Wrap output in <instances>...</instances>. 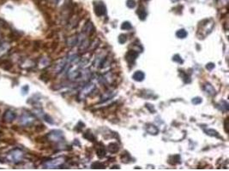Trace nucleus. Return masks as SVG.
I'll return each instance as SVG.
<instances>
[{
  "label": "nucleus",
  "mask_w": 229,
  "mask_h": 171,
  "mask_svg": "<svg viewBox=\"0 0 229 171\" xmlns=\"http://www.w3.org/2000/svg\"><path fill=\"white\" fill-rule=\"evenodd\" d=\"M23 158H24V152L21 149L18 148L11 150L6 155L7 160L14 164H17L21 163L23 160Z\"/></svg>",
  "instance_id": "obj_1"
},
{
  "label": "nucleus",
  "mask_w": 229,
  "mask_h": 171,
  "mask_svg": "<svg viewBox=\"0 0 229 171\" xmlns=\"http://www.w3.org/2000/svg\"><path fill=\"white\" fill-rule=\"evenodd\" d=\"M35 117L32 114L29 112H23L20 117L19 123L23 126H30L31 124L35 123Z\"/></svg>",
  "instance_id": "obj_2"
},
{
  "label": "nucleus",
  "mask_w": 229,
  "mask_h": 171,
  "mask_svg": "<svg viewBox=\"0 0 229 171\" xmlns=\"http://www.w3.org/2000/svg\"><path fill=\"white\" fill-rule=\"evenodd\" d=\"M94 88H95V86H94V84H93V83H88V84L85 85V87H84L81 90V92L79 93V95H78L79 99L81 100L85 99V98H87L88 96V95L94 90Z\"/></svg>",
  "instance_id": "obj_3"
},
{
  "label": "nucleus",
  "mask_w": 229,
  "mask_h": 171,
  "mask_svg": "<svg viewBox=\"0 0 229 171\" xmlns=\"http://www.w3.org/2000/svg\"><path fill=\"white\" fill-rule=\"evenodd\" d=\"M65 158H57L55 159H52L49 161L45 162L44 163V167L45 168H55L61 166L65 163Z\"/></svg>",
  "instance_id": "obj_4"
},
{
  "label": "nucleus",
  "mask_w": 229,
  "mask_h": 171,
  "mask_svg": "<svg viewBox=\"0 0 229 171\" xmlns=\"http://www.w3.org/2000/svg\"><path fill=\"white\" fill-rule=\"evenodd\" d=\"M94 13L97 16H106L107 14V7L102 2H97L94 5Z\"/></svg>",
  "instance_id": "obj_5"
},
{
  "label": "nucleus",
  "mask_w": 229,
  "mask_h": 171,
  "mask_svg": "<svg viewBox=\"0 0 229 171\" xmlns=\"http://www.w3.org/2000/svg\"><path fill=\"white\" fill-rule=\"evenodd\" d=\"M48 139L51 141H54V142H58V141H61L64 136H63V132L60 130H53L52 132H50L48 133Z\"/></svg>",
  "instance_id": "obj_6"
},
{
  "label": "nucleus",
  "mask_w": 229,
  "mask_h": 171,
  "mask_svg": "<svg viewBox=\"0 0 229 171\" xmlns=\"http://www.w3.org/2000/svg\"><path fill=\"white\" fill-rule=\"evenodd\" d=\"M16 118V113L12 110H7L3 114V119L5 123H12Z\"/></svg>",
  "instance_id": "obj_7"
},
{
  "label": "nucleus",
  "mask_w": 229,
  "mask_h": 171,
  "mask_svg": "<svg viewBox=\"0 0 229 171\" xmlns=\"http://www.w3.org/2000/svg\"><path fill=\"white\" fill-rule=\"evenodd\" d=\"M138 57V52H136V51H129V52L126 53L125 55V60L129 63H132L135 62L136 58Z\"/></svg>",
  "instance_id": "obj_8"
},
{
  "label": "nucleus",
  "mask_w": 229,
  "mask_h": 171,
  "mask_svg": "<svg viewBox=\"0 0 229 171\" xmlns=\"http://www.w3.org/2000/svg\"><path fill=\"white\" fill-rule=\"evenodd\" d=\"M132 78L133 80H135L136 81H142L144 80V78H145V74L142 71H136L132 75Z\"/></svg>",
  "instance_id": "obj_9"
},
{
  "label": "nucleus",
  "mask_w": 229,
  "mask_h": 171,
  "mask_svg": "<svg viewBox=\"0 0 229 171\" xmlns=\"http://www.w3.org/2000/svg\"><path fill=\"white\" fill-rule=\"evenodd\" d=\"M203 90L206 92L207 93L210 94L211 96H213L216 94V90H215V88L213 87V86H211L210 83H205V84L203 85Z\"/></svg>",
  "instance_id": "obj_10"
},
{
  "label": "nucleus",
  "mask_w": 229,
  "mask_h": 171,
  "mask_svg": "<svg viewBox=\"0 0 229 171\" xmlns=\"http://www.w3.org/2000/svg\"><path fill=\"white\" fill-rule=\"evenodd\" d=\"M65 64H66V59H63V60L58 61V63L55 66V71H56V73H60L65 67Z\"/></svg>",
  "instance_id": "obj_11"
},
{
  "label": "nucleus",
  "mask_w": 229,
  "mask_h": 171,
  "mask_svg": "<svg viewBox=\"0 0 229 171\" xmlns=\"http://www.w3.org/2000/svg\"><path fill=\"white\" fill-rule=\"evenodd\" d=\"M137 15H138L139 19L144 21L147 17V10H145V8L143 6L139 7L138 10H137Z\"/></svg>",
  "instance_id": "obj_12"
},
{
  "label": "nucleus",
  "mask_w": 229,
  "mask_h": 171,
  "mask_svg": "<svg viewBox=\"0 0 229 171\" xmlns=\"http://www.w3.org/2000/svg\"><path fill=\"white\" fill-rule=\"evenodd\" d=\"M83 31L85 33L87 34H92V33L94 32V26H93V23H88L85 26H84Z\"/></svg>",
  "instance_id": "obj_13"
},
{
  "label": "nucleus",
  "mask_w": 229,
  "mask_h": 171,
  "mask_svg": "<svg viewBox=\"0 0 229 171\" xmlns=\"http://www.w3.org/2000/svg\"><path fill=\"white\" fill-rule=\"evenodd\" d=\"M115 93H113V92H107V93H105L102 95V97L100 98V102H105V101H107V100H109L110 98H112L113 97H114V95H115Z\"/></svg>",
  "instance_id": "obj_14"
},
{
  "label": "nucleus",
  "mask_w": 229,
  "mask_h": 171,
  "mask_svg": "<svg viewBox=\"0 0 229 171\" xmlns=\"http://www.w3.org/2000/svg\"><path fill=\"white\" fill-rule=\"evenodd\" d=\"M147 132L148 133H150V134H157L159 132V130L158 128H156L155 126H154V125H148V127H147Z\"/></svg>",
  "instance_id": "obj_15"
},
{
  "label": "nucleus",
  "mask_w": 229,
  "mask_h": 171,
  "mask_svg": "<svg viewBox=\"0 0 229 171\" xmlns=\"http://www.w3.org/2000/svg\"><path fill=\"white\" fill-rule=\"evenodd\" d=\"M119 150H120V147H119V145L115 144V143H113V144H110L108 145V151H109L111 153H116V152H119Z\"/></svg>",
  "instance_id": "obj_16"
},
{
  "label": "nucleus",
  "mask_w": 229,
  "mask_h": 171,
  "mask_svg": "<svg viewBox=\"0 0 229 171\" xmlns=\"http://www.w3.org/2000/svg\"><path fill=\"white\" fill-rule=\"evenodd\" d=\"M187 35H188L187 32H186L184 29H179V30H178L177 33H176V36H177L178 39H184Z\"/></svg>",
  "instance_id": "obj_17"
},
{
  "label": "nucleus",
  "mask_w": 229,
  "mask_h": 171,
  "mask_svg": "<svg viewBox=\"0 0 229 171\" xmlns=\"http://www.w3.org/2000/svg\"><path fill=\"white\" fill-rule=\"evenodd\" d=\"M204 132L206 133L208 135L215 136V137L221 138V136H220V134L218 133V132H216V130H214V129H205V130H204Z\"/></svg>",
  "instance_id": "obj_18"
},
{
  "label": "nucleus",
  "mask_w": 229,
  "mask_h": 171,
  "mask_svg": "<svg viewBox=\"0 0 229 171\" xmlns=\"http://www.w3.org/2000/svg\"><path fill=\"white\" fill-rule=\"evenodd\" d=\"M97 156L99 157L100 158H104L106 156V149L104 147H100L99 148V150L97 151Z\"/></svg>",
  "instance_id": "obj_19"
},
{
  "label": "nucleus",
  "mask_w": 229,
  "mask_h": 171,
  "mask_svg": "<svg viewBox=\"0 0 229 171\" xmlns=\"http://www.w3.org/2000/svg\"><path fill=\"white\" fill-rule=\"evenodd\" d=\"M131 28H132V25L129 22H125L121 25V29H123V30H130Z\"/></svg>",
  "instance_id": "obj_20"
},
{
  "label": "nucleus",
  "mask_w": 229,
  "mask_h": 171,
  "mask_svg": "<svg viewBox=\"0 0 229 171\" xmlns=\"http://www.w3.org/2000/svg\"><path fill=\"white\" fill-rule=\"evenodd\" d=\"M92 168H105V165L103 163H101L100 162H95L92 164Z\"/></svg>",
  "instance_id": "obj_21"
},
{
  "label": "nucleus",
  "mask_w": 229,
  "mask_h": 171,
  "mask_svg": "<svg viewBox=\"0 0 229 171\" xmlns=\"http://www.w3.org/2000/svg\"><path fill=\"white\" fill-rule=\"evenodd\" d=\"M83 137L89 141H94V136L91 133H85V134H83Z\"/></svg>",
  "instance_id": "obj_22"
},
{
  "label": "nucleus",
  "mask_w": 229,
  "mask_h": 171,
  "mask_svg": "<svg viewBox=\"0 0 229 171\" xmlns=\"http://www.w3.org/2000/svg\"><path fill=\"white\" fill-rule=\"evenodd\" d=\"M126 5H127V7L130 8V9H133V8H135V6H136L135 0H127V2H126Z\"/></svg>",
  "instance_id": "obj_23"
},
{
  "label": "nucleus",
  "mask_w": 229,
  "mask_h": 171,
  "mask_svg": "<svg viewBox=\"0 0 229 171\" xmlns=\"http://www.w3.org/2000/svg\"><path fill=\"white\" fill-rule=\"evenodd\" d=\"M127 41V36L125 34H120L119 36V42L120 44H125Z\"/></svg>",
  "instance_id": "obj_24"
},
{
  "label": "nucleus",
  "mask_w": 229,
  "mask_h": 171,
  "mask_svg": "<svg viewBox=\"0 0 229 171\" xmlns=\"http://www.w3.org/2000/svg\"><path fill=\"white\" fill-rule=\"evenodd\" d=\"M191 102H192V103L193 104H199V103H201L202 102H203V100H202V98H194L193 99L191 100Z\"/></svg>",
  "instance_id": "obj_25"
},
{
  "label": "nucleus",
  "mask_w": 229,
  "mask_h": 171,
  "mask_svg": "<svg viewBox=\"0 0 229 171\" xmlns=\"http://www.w3.org/2000/svg\"><path fill=\"white\" fill-rule=\"evenodd\" d=\"M173 60L174 62H177V63H183V60H182V58H181V57L179 55H175L173 56Z\"/></svg>",
  "instance_id": "obj_26"
},
{
  "label": "nucleus",
  "mask_w": 229,
  "mask_h": 171,
  "mask_svg": "<svg viewBox=\"0 0 229 171\" xmlns=\"http://www.w3.org/2000/svg\"><path fill=\"white\" fill-rule=\"evenodd\" d=\"M215 68V64L212 63H208L206 65V68L207 69H209V70H212L213 68Z\"/></svg>",
  "instance_id": "obj_27"
},
{
  "label": "nucleus",
  "mask_w": 229,
  "mask_h": 171,
  "mask_svg": "<svg viewBox=\"0 0 229 171\" xmlns=\"http://www.w3.org/2000/svg\"><path fill=\"white\" fill-rule=\"evenodd\" d=\"M29 86H24V87L22 88V92H23V94H24V95H25V94H26L27 93L29 92Z\"/></svg>",
  "instance_id": "obj_28"
},
{
  "label": "nucleus",
  "mask_w": 229,
  "mask_h": 171,
  "mask_svg": "<svg viewBox=\"0 0 229 171\" xmlns=\"http://www.w3.org/2000/svg\"><path fill=\"white\" fill-rule=\"evenodd\" d=\"M53 1H54L55 3H58L59 2V0H53Z\"/></svg>",
  "instance_id": "obj_29"
},
{
  "label": "nucleus",
  "mask_w": 229,
  "mask_h": 171,
  "mask_svg": "<svg viewBox=\"0 0 229 171\" xmlns=\"http://www.w3.org/2000/svg\"><path fill=\"white\" fill-rule=\"evenodd\" d=\"M171 1H173V2H177V1H178V0H171Z\"/></svg>",
  "instance_id": "obj_30"
},
{
  "label": "nucleus",
  "mask_w": 229,
  "mask_h": 171,
  "mask_svg": "<svg viewBox=\"0 0 229 171\" xmlns=\"http://www.w3.org/2000/svg\"><path fill=\"white\" fill-rule=\"evenodd\" d=\"M144 1H149V0H144Z\"/></svg>",
  "instance_id": "obj_31"
}]
</instances>
